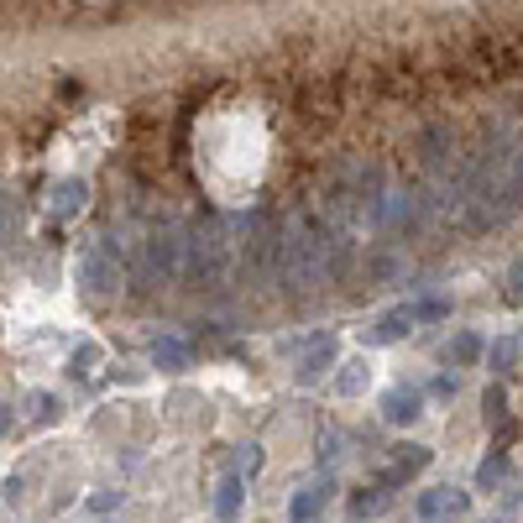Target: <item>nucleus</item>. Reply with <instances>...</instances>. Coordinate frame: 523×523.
Returning <instances> with one entry per match:
<instances>
[{
    "mask_svg": "<svg viewBox=\"0 0 523 523\" xmlns=\"http://www.w3.org/2000/svg\"><path fill=\"white\" fill-rule=\"evenodd\" d=\"M79 278H84V293H89V299H116V293H121V267L110 262L105 252H84Z\"/></svg>",
    "mask_w": 523,
    "mask_h": 523,
    "instance_id": "nucleus-1",
    "label": "nucleus"
},
{
    "mask_svg": "<svg viewBox=\"0 0 523 523\" xmlns=\"http://www.w3.org/2000/svg\"><path fill=\"white\" fill-rule=\"evenodd\" d=\"M58 210H63V215H68V210H84V184H74V189L63 184V189H58Z\"/></svg>",
    "mask_w": 523,
    "mask_h": 523,
    "instance_id": "nucleus-2",
    "label": "nucleus"
},
{
    "mask_svg": "<svg viewBox=\"0 0 523 523\" xmlns=\"http://www.w3.org/2000/svg\"><path fill=\"white\" fill-rule=\"evenodd\" d=\"M11 231H16V204L0 194V241H11Z\"/></svg>",
    "mask_w": 523,
    "mask_h": 523,
    "instance_id": "nucleus-3",
    "label": "nucleus"
}]
</instances>
